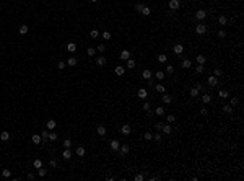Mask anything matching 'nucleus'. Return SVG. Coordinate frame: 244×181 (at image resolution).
<instances>
[{
	"label": "nucleus",
	"mask_w": 244,
	"mask_h": 181,
	"mask_svg": "<svg viewBox=\"0 0 244 181\" xmlns=\"http://www.w3.org/2000/svg\"><path fill=\"white\" fill-rule=\"evenodd\" d=\"M195 33H197V34H205V33H207V26L203 23L195 25Z\"/></svg>",
	"instance_id": "1"
},
{
	"label": "nucleus",
	"mask_w": 244,
	"mask_h": 181,
	"mask_svg": "<svg viewBox=\"0 0 244 181\" xmlns=\"http://www.w3.org/2000/svg\"><path fill=\"white\" fill-rule=\"evenodd\" d=\"M173 52H174L176 55H181L182 52H184V46H182L181 43H177V44H174V47H173Z\"/></svg>",
	"instance_id": "2"
},
{
	"label": "nucleus",
	"mask_w": 244,
	"mask_h": 181,
	"mask_svg": "<svg viewBox=\"0 0 244 181\" xmlns=\"http://www.w3.org/2000/svg\"><path fill=\"white\" fill-rule=\"evenodd\" d=\"M130 132H132V129H130L129 124H124V126L120 127V134L122 135H130Z\"/></svg>",
	"instance_id": "3"
},
{
	"label": "nucleus",
	"mask_w": 244,
	"mask_h": 181,
	"mask_svg": "<svg viewBox=\"0 0 244 181\" xmlns=\"http://www.w3.org/2000/svg\"><path fill=\"white\" fill-rule=\"evenodd\" d=\"M181 7V2L179 0H169V8L171 10H177Z\"/></svg>",
	"instance_id": "4"
},
{
	"label": "nucleus",
	"mask_w": 244,
	"mask_h": 181,
	"mask_svg": "<svg viewBox=\"0 0 244 181\" xmlns=\"http://www.w3.org/2000/svg\"><path fill=\"white\" fill-rule=\"evenodd\" d=\"M195 18H197V20H203V18H207V12L205 10H197V12H195Z\"/></svg>",
	"instance_id": "5"
},
{
	"label": "nucleus",
	"mask_w": 244,
	"mask_h": 181,
	"mask_svg": "<svg viewBox=\"0 0 244 181\" xmlns=\"http://www.w3.org/2000/svg\"><path fill=\"white\" fill-rule=\"evenodd\" d=\"M46 127H47V129H49V130H54L55 127H57V122H55L54 119H49V121L46 122Z\"/></svg>",
	"instance_id": "6"
},
{
	"label": "nucleus",
	"mask_w": 244,
	"mask_h": 181,
	"mask_svg": "<svg viewBox=\"0 0 244 181\" xmlns=\"http://www.w3.org/2000/svg\"><path fill=\"white\" fill-rule=\"evenodd\" d=\"M208 85H210V87H217V85H218V77H215V75L208 77Z\"/></svg>",
	"instance_id": "7"
},
{
	"label": "nucleus",
	"mask_w": 244,
	"mask_h": 181,
	"mask_svg": "<svg viewBox=\"0 0 244 181\" xmlns=\"http://www.w3.org/2000/svg\"><path fill=\"white\" fill-rule=\"evenodd\" d=\"M31 140H33V144H36V145H39V144H43V137H41L39 134H34V135L31 137Z\"/></svg>",
	"instance_id": "8"
},
{
	"label": "nucleus",
	"mask_w": 244,
	"mask_h": 181,
	"mask_svg": "<svg viewBox=\"0 0 244 181\" xmlns=\"http://www.w3.org/2000/svg\"><path fill=\"white\" fill-rule=\"evenodd\" d=\"M109 147H111V150H119V147H120V142H117V140H111L109 142Z\"/></svg>",
	"instance_id": "9"
},
{
	"label": "nucleus",
	"mask_w": 244,
	"mask_h": 181,
	"mask_svg": "<svg viewBox=\"0 0 244 181\" xmlns=\"http://www.w3.org/2000/svg\"><path fill=\"white\" fill-rule=\"evenodd\" d=\"M137 95H138V98H142V100H145L148 96V91L145 90V88H140L138 91H137Z\"/></svg>",
	"instance_id": "10"
},
{
	"label": "nucleus",
	"mask_w": 244,
	"mask_h": 181,
	"mask_svg": "<svg viewBox=\"0 0 244 181\" xmlns=\"http://www.w3.org/2000/svg\"><path fill=\"white\" fill-rule=\"evenodd\" d=\"M195 60H197V64H200V65H203V64L207 62V57L203 54H199L197 57H195Z\"/></svg>",
	"instance_id": "11"
},
{
	"label": "nucleus",
	"mask_w": 244,
	"mask_h": 181,
	"mask_svg": "<svg viewBox=\"0 0 244 181\" xmlns=\"http://www.w3.org/2000/svg\"><path fill=\"white\" fill-rule=\"evenodd\" d=\"M120 59H122V60H127V59H130V51H127V49H124V51L120 52Z\"/></svg>",
	"instance_id": "12"
},
{
	"label": "nucleus",
	"mask_w": 244,
	"mask_h": 181,
	"mask_svg": "<svg viewBox=\"0 0 244 181\" xmlns=\"http://www.w3.org/2000/svg\"><path fill=\"white\" fill-rule=\"evenodd\" d=\"M77 64H78L77 57H68V60H67V65H68V67H75Z\"/></svg>",
	"instance_id": "13"
},
{
	"label": "nucleus",
	"mask_w": 244,
	"mask_h": 181,
	"mask_svg": "<svg viewBox=\"0 0 244 181\" xmlns=\"http://www.w3.org/2000/svg\"><path fill=\"white\" fill-rule=\"evenodd\" d=\"M161 132H163V134H171V132H173V127H171V124H164V126H163V129H161Z\"/></svg>",
	"instance_id": "14"
},
{
	"label": "nucleus",
	"mask_w": 244,
	"mask_h": 181,
	"mask_svg": "<svg viewBox=\"0 0 244 181\" xmlns=\"http://www.w3.org/2000/svg\"><path fill=\"white\" fill-rule=\"evenodd\" d=\"M96 65H99V67L106 65V57H104V55H99V57L96 59Z\"/></svg>",
	"instance_id": "15"
},
{
	"label": "nucleus",
	"mask_w": 244,
	"mask_h": 181,
	"mask_svg": "<svg viewBox=\"0 0 244 181\" xmlns=\"http://www.w3.org/2000/svg\"><path fill=\"white\" fill-rule=\"evenodd\" d=\"M96 132H98V135H101V137H104V135H106V132H108V130H106V127H104V126H98Z\"/></svg>",
	"instance_id": "16"
},
{
	"label": "nucleus",
	"mask_w": 244,
	"mask_h": 181,
	"mask_svg": "<svg viewBox=\"0 0 244 181\" xmlns=\"http://www.w3.org/2000/svg\"><path fill=\"white\" fill-rule=\"evenodd\" d=\"M119 150H120V154H122V155H125V154H129L130 147H129V144H124V145H120V147H119Z\"/></svg>",
	"instance_id": "17"
},
{
	"label": "nucleus",
	"mask_w": 244,
	"mask_h": 181,
	"mask_svg": "<svg viewBox=\"0 0 244 181\" xmlns=\"http://www.w3.org/2000/svg\"><path fill=\"white\" fill-rule=\"evenodd\" d=\"M62 157H64V160H70V158H72V152H70V149H64Z\"/></svg>",
	"instance_id": "18"
},
{
	"label": "nucleus",
	"mask_w": 244,
	"mask_h": 181,
	"mask_svg": "<svg viewBox=\"0 0 244 181\" xmlns=\"http://www.w3.org/2000/svg\"><path fill=\"white\" fill-rule=\"evenodd\" d=\"M8 139H10V134H8L7 130H2L0 132V140H3V142H7Z\"/></svg>",
	"instance_id": "19"
},
{
	"label": "nucleus",
	"mask_w": 244,
	"mask_h": 181,
	"mask_svg": "<svg viewBox=\"0 0 244 181\" xmlns=\"http://www.w3.org/2000/svg\"><path fill=\"white\" fill-rule=\"evenodd\" d=\"M181 67L182 69H190V67H192V62H190L189 59H184V60H182V64H181Z\"/></svg>",
	"instance_id": "20"
},
{
	"label": "nucleus",
	"mask_w": 244,
	"mask_h": 181,
	"mask_svg": "<svg viewBox=\"0 0 244 181\" xmlns=\"http://www.w3.org/2000/svg\"><path fill=\"white\" fill-rule=\"evenodd\" d=\"M41 137H43V144H44V142H47V140H49V129L43 130V132H41Z\"/></svg>",
	"instance_id": "21"
},
{
	"label": "nucleus",
	"mask_w": 244,
	"mask_h": 181,
	"mask_svg": "<svg viewBox=\"0 0 244 181\" xmlns=\"http://www.w3.org/2000/svg\"><path fill=\"white\" fill-rule=\"evenodd\" d=\"M114 72H116V75H119V77H120V75H124V72H125V69H124V67H122V65H117V67H116V69H114Z\"/></svg>",
	"instance_id": "22"
},
{
	"label": "nucleus",
	"mask_w": 244,
	"mask_h": 181,
	"mask_svg": "<svg viewBox=\"0 0 244 181\" xmlns=\"http://www.w3.org/2000/svg\"><path fill=\"white\" fill-rule=\"evenodd\" d=\"M142 77H143L145 80H150V78H151V70H148V69H145V70L142 72Z\"/></svg>",
	"instance_id": "23"
},
{
	"label": "nucleus",
	"mask_w": 244,
	"mask_h": 181,
	"mask_svg": "<svg viewBox=\"0 0 244 181\" xmlns=\"http://www.w3.org/2000/svg\"><path fill=\"white\" fill-rule=\"evenodd\" d=\"M218 23H220L221 26H225V25L228 23V18H226L225 15H220V16H218Z\"/></svg>",
	"instance_id": "24"
},
{
	"label": "nucleus",
	"mask_w": 244,
	"mask_h": 181,
	"mask_svg": "<svg viewBox=\"0 0 244 181\" xmlns=\"http://www.w3.org/2000/svg\"><path fill=\"white\" fill-rule=\"evenodd\" d=\"M67 51H68V52H75V51H77V44H75V43H68V44H67Z\"/></svg>",
	"instance_id": "25"
},
{
	"label": "nucleus",
	"mask_w": 244,
	"mask_h": 181,
	"mask_svg": "<svg viewBox=\"0 0 244 181\" xmlns=\"http://www.w3.org/2000/svg\"><path fill=\"white\" fill-rule=\"evenodd\" d=\"M135 67H137L135 60L132 59V57H130V59H127V69H135Z\"/></svg>",
	"instance_id": "26"
},
{
	"label": "nucleus",
	"mask_w": 244,
	"mask_h": 181,
	"mask_svg": "<svg viewBox=\"0 0 244 181\" xmlns=\"http://www.w3.org/2000/svg\"><path fill=\"white\" fill-rule=\"evenodd\" d=\"M86 54H88V57H94V55H96V49H94V47H88V49H86Z\"/></svg>",
	"instance_id": "27"
},
{
	"label": "nucleus",
	"mask_w": 244,
	"mask_h": 181,
	"mask_svg": "<svg viewBox=\"0 0 244 181\" xmlns=\"http://www.w3.org/2000/svg\"><path fill=\"white\" fill-rule=\"evenodd\" d=\"M33 166H34L36 170H38V168H41V166H43V160H41V158H36V160L33 161Z\"/></svg>",
	"instance_id": "28"
},
{
	"label": "nucleus",
	"mask_w": 244,
	"mask_h": 181,
	"mask_svg": "<svg viewBox=\"0 0 244 181\" xmlns=\"http://www.w3.org/2000/svg\"><path fill=\"white\" fill-rule=\"evenodd\" d=\"M28 31H29V26H26V25H21V26H20V34H26Z\"/></svg>",
	"instance_id": "29"
},
{
	"label": "nucleus",
	"mask_w": 244,
	"mask_h": 181,
	"mask_svg": "<svg viewBox=\"0 0 244 181\" xmlns=\"http://www.w3.org/2000/svg\"><path fill=\"white\" fill-rule=\"evenodd\" d=\"M223 111H225L226 114H231L233 113V106L231 104H223Z\"/></svg>",
	"instance_id": "30"
},
{
	"label": "nucleus",
	"mask_w": 244,
	"mask_h": 181,
	"mask_svg": "<svg viewBox=\"0 0 244 181\" xmlns=\"http://www.w3.org/2000/svg\"><path fill=\"white\" fill-rule=\"evenodd\" d=\"M173 101V98H171L169 95H166V93H163V103H166V104H169V103Z\"/></svg>",
	"instance_id": "31"
},
{
	"label": "nucleus",
	"mask_w": 244,
	"mask_h": 181,
	"mask_svg": "<svg viewBox=\"0 0 244 181\" xmlns=\"http://www.w3.org/2000/svg\"><path fill=\"white\" fill-rule=\"evenodd\" d=\"M199 91H200V90H197L195 87H192V88H190V96H192V98H197V96H199Z\"/></svg>",
	"instance_id": "32"
},
{
	"label": "nucleus",
	"mask_w": 244,
	"mask_h": 181,
	"mask_svg": "<svg viewBox=\"0 0 244 181\" xmlns=\"http://www.w3.org/2000/svg\"><path fill=\"white\" fill-rule=\"evenodd\" d=\"M218 96H220V98H228V96H229V91L220 90V91H218Z\"/></svg>",
	"instance_id": "33"
},
{
	"label": "nucleus",
	"mask_w": 244,
	"mask_h": 181,
	"mask_svg": "<svg viewBox=\"0 0 244 181\" xmlns=\"http://www.w3.org/2000/svg\"><path fill=\"white\" fill-rule=\"evenodd\" d=\"M202 101H203V103H210V101H212V95H210V93H205L203 96H202Z\"/></svg>",
	"instance_id": "34"
},
{
	"label": "nucleus",
	"mask_w": 244,
	"mask_h": 181,
	"mask_svg": "<svg viewBox=\"0 0 244 181\" xmlns=\"http://www.w3.org/2000/svg\"><path fill=\"white\" fill-rule=\"evenodd\" d=\"M57 139H59V135L55 134L54 130H52V132H49V140H50V142H55Z\"/></svg>",
	"instance_id": "35"
},
{
	"label": "nucleus",
	"mask_w": 244,
	"mask_h": 181,
	"mask_svg": "<svg viewBox=\"0 0 244 181\" xmlns=\"http://www.w3.org/2000/svg\"><path fill=\"white\" fill-rule=\"evenodd\" d=\"M166 121H168V124H173V122L176 121V116H174V114H168V116H166Z\"/></svg>",
	"instance_id": "36"
},
{
	"label": "nucleus",
	"mask_w": 244,
	"mask_h": 181,
	"mask_svg": "<svg viewBox=\"0 0 244 181\" xmlns=\"http://www.w3.org/2000/svg\"><path fill=\"white\" fill-rule=\"evenodd\" d=\"M77 155L78 157H85V149L83 147H77Z\"/></svg>",
	"instance_id": "37"
},
{
	"label": "nucleus",
	"mask_w": 244,
	"mask_h": 181,
	"mask_svg": "<svg viewBox=\"0 0 244 181\" xmlns=\"http://www.w3.org/2000/svg\"><path fill=\"white\" fill-rule=\"evenodd\" d=\"M2 176H3V178H10V176H12V171H10V170H7V168L2 170Z\"/></svg>",
	"instance_id": "38"
},
{
	"label": "nucleus",
	"mask_w": 244,
	"mask_h": 181,
	"mask_svg": "<svg viewBox=\"0 0 244 181\" xmlns=\"http://www.w3.org/2000/svg\"><path fill=\"white\" fill-rule=\"evenodd\" d=\"M38 173H39V176L43 178V176H46V175H47V170H46V168H43V166H41V168H38Z\"/></svg>",
	"instance_id": "39"
},
{
	"label": "nucleus",
	"mask_w": 244,
	"mask_h": 181,
	"mask_svg": "<svg viewBox=\"0 0 244 181\" xmlns=\"http://www.w3.org/2000/svg\"><path fill=\"white\" fill-rule=\"evenodd\" d=\"M140 13H142V15H143V16H148V15H150V8H148V7H143V8H142V12H140Z\"/></svg>",
	"instance_id": "40"
},
{
	"label": "nucleus",
	"mask_w": 244,
	"mask_h": 181,
	"mask_svg": "<svg viewBox=\"0 0 244 181\" xmlns=\"http://www.w3.org/2000/svg\"><path fill=\"white\" fill-rule=\"evenodd\" d=\"M166 59H168V57H166V54H159V55H158V62H161V64H164V62H166Z\"/></svg>",
	"instance_id": "41"
},
{
	"label": "nucleus",
	"mask_w": 244,
	"mask_h": 181,
	"mask_svg": "<svg viewBox=\"0 0 244 181\" xmlns=\"http://www.w3.org/2000/svg\"><path fill=\"white\" fill-rule=\"evenodd\" d=\"M156 80H164V72H161V70L156 72Z\"/></svg>",
	"instance_id": "42"
},
{
	"label": "nucleus",
	"mask_w": 244,
	"mask_h": 181,
	"mask_svg": "<svg viewBox=\"0 0 244 181\" xmlns=\"http://www.w3.org/2000/svg\"><path fill=\"white\" fill-rule=\"evenodd\" d=\"M155 90L158 91V93H164V91H166V88L163 87V85H156V87H155Z\"/></svg>",
	"instance_id": "43"
},
{
	"label": "nucleus",
	"mask_w": 244,
	"mask_h": 181,
	"mask_svg": "<svg viewBox=\"0 0 244 181\" xmlns=\"http://www.w3.org/2000/svg\"><path fill=\"white\" fill-rule=\"evenodd\" d=\"M155 113L158 114V116H163V114H164V108H163V106H158V108H156V111H155Z\"/></svg>",
	"instance_id": "44"
},
{
	"label": "nucleus",
	"mask_w": 244,
	"mask_h": 181,
	"mask_svg": "<svg viewBox=\"0 0 244 181\" xmlns=\"http://www.w3.org/2000/svg\"><path fill=\"white\" fill-rule=\"evenodd\" d=\"M161 139H163V135L159 134V132H156V134L153 135V140H155V142H161Z\"/></svg>",
	"instance_id": "45"
},
{
	"label": "nucleus",
	"mask_w": 244,
	"mask_h": 181,
	"mask_svg": "<svg viewBox=\"0 0 244 181\" xmlns=\"http://www.w3.org/2000/svg\"><path fill=\"white\" fill-rule=\"evenodd\" d=\"M70 145H72V140H70V139H65V140H64V149H70Z\"/></svg>",
	"instance_id": "46"
},
{
	"label": "nucleus",
	"mask_w": 244,
	"mask_h": 181,
	"mask_svg": "<svg viewBox=\"0 0 244 181\" xmlns=\"http://www.w3.org/2000/svg\"><path fill=\"white\" fill-rule=\"evenodd\" d=\"M166 74H168V75L174 74V67H173V65H166Z\"/></svg>",
	"instance_id": "47"
},
{
	"label": "nucleus",
	"mask_w": 244,
	"mask_h": 181,
	"mask_svg": "<svg viewBox=\"0 0 244 181\" xmlns=\"http://www.w3.org/2000/svg\"><path fill=\"white\" fill-rule=\"evenodd\" d=\"M65 65H67V64L64 62V60H60V62L57 64V69H59V70H64V69H65Z\"/></svg>",
	"instance_id": "48"
},
{
	"label": "nucleus",
	"mask_w": 244,
	"mask_h": 181,
	"mask_svg": "<svg viewBox=\"0 0 244 181\" xmlns=\"http://www.w3.org/2000/svg\"><path fill=\"white\" fill-rule=\"evenodd\" d=\"M218 38H220V39L226 38V31H225V29H220V31H218Z\"/></svg>",
	"instance_id": "49"
},
{
	"label": "nucleus",
	"mask_w": 244,
	"mask_h": 181,
	"mask_svg": "<svg viewBox=\"0 0 244 181\" xmlns=\"http://www.w3.org/2000/svg\"><path fill=\"white\" fill-rule=\"evenodd\" d=\"M238 103H239V100H238V98H234V96H233V98H231V101H229V104H231V106L234 108V106H236V104H238Z\"/></svg>",
	"instance_id": "50"
},
{
	"label": "nucleus",
	"mask_w": 244,
	"mask_h": 181,
	"mask_svg": "<svg viewBox=\"0 0 244 181\" xmlns=\"http://www.w3.org/2000/svg\"><path fill=\"white\" fill-rule=\"evenodd\" d=\"M195 72H197V74H202V72H203V65L197 64V65H195Z\"/></svg>",
	"instance_id": "51"
},
{
	"label": "nucleus",
	"mask_w": 244,
	"mask_h": 181,
	"mask_svg": "<svg viewBox=\"0 0 244 181\" xmlns=\"http://www.w3.org/2000/svg\"><path fill=\"white\" fill-rule=\"evenodd\" d=\"M143 139H145V140H151V139H153V134H151V132H145Z\"/></svg>",
	"instance_id": "52"
},
{
	"label": "nucleus",
	"mask_w": 244,
	"mask_h": 181,
	"mask_svg": "<svg viewBox=\"0 0 244 181\" xmlns=\"http://www.w3.org/2000/svg\"><path fill=\"white\" fill-rule=\"evenodd\" d=\"M143 109H145V111H150V109H151V103L145 101V103H143Z\"/></svg>",
	"instance_id": "53"
},
{
	"label": "nucleus",
	"mask_w": 244,
	"mask_h": 181,
	"mask_svg": "<svg viewBox=\"0 0 244 181\" xmlns=\"http://www.w3.org/2000/svg\"><path fill=\"white\" fill-rule=\"evenodd\" d=\"M89 34H91V38H98V36H99V33H98V29H91V33H89Z\"/></svg>",
	"instance_id": "54"
},
{
	"label": "nucleus",
	"mask_w": 244,
	"mask_h": 181,
	"mask_svg": "<svg viewBox=\"0 0 244 181\" xmlns=\"http://www.w3.org/2000/svg\"><path fill=\"white\" fill-rule=\"evenodd\" d=\"M133 180H135V181H143L145 176H143V175H135V178H133Z\"/></svg>",
	"instance_id": "55"
},
{
	"label": "nucleus",
	"mask_w": 244,
	"mask_h": 181,
	"mask_svg": "<svg viewBox=\"0 0 244 181\" xmlns=\"http://www.w3.org/2000/svg\"><path fill=\"white\" fill-rule=\"evenodd\" d=\"M103 38H104V39H111V33L104 31V33H103Z\"/></svg>",
	"instance_id": "56"
},
{
	"label": "nucleus",
	"mask_w": 244,
	"mask_h": 181,
	"mask_svg": "<svg viewBox=\"0 0 244 181\" xmlns=\"http://www.w3.org/2000/svg\"><path fill=\"white\" fill-rule=\"evenodd\" d=\"M163 126H164V124H163V122H156V124H155V127H156V130H161V129H163Z\"/></svg>",
	"instance_id": "57"
},
{
	"label": "nucleus",
	"mask_w": 244,
	"mask_h": 181,
	"mask_svg": "<svg viewBox=\"0 0 244 181\" xmlns=\"http://www.w3.org/2000/svg\"><path fill=\"white\" fill-rule=\"evenodd\" d=\"M221 74H223V72H221V69H220V67H217V69H215V77H220Z\"/></svg>",
	"instance_id": "58"
},
{
	"label": "nucleus",
	"mask_w": 244,
	"mask_h": 181,
	"mask_svg": "<svg viewBox=\"0 0 244 181\" xmlns=\"http://www.w3.org/2000/svg\"><path fill=\"white\" fill-rule=\"evenodd\" d=\"M200 114H202V116H207V114H208V109H207V108H202V109H200Z\"/></svg>",
	"instance_id": "59"
},
{
	"label": "nucleus",
	"mask_w": 244,
	"mask_h": 181,
	"mask_svg": "<svg viewBox=\"0 0 244 181\" xmlns=\"http://www.w3.org/2000/svg\"><path fill=\"white\" fill-rule=\"evenodd\" d=\"M142 8H143V5H142V3H137V7H135V10H137V12H142Z\"/></svg>",
	"instance_id": "60"
},
{
	"label": "nucleus",
	"mask_w": 244,
	"mask_h": 181,
	"mask_svg": "<svg viewBox=\"0 0 244 181\" xmlns=\"http://www.w3.org/2000/svg\"><path fill=\"white\" fill-rule=\"evenodd\" d=\"M104 49H106L104 44H99V46H98V51H99V52H104Z\"/></svg>",
	"instance_id": "61"
},
{
	"label": "nucleus",
	"mask_w": 244,
	"mask_h": 181,
	"mask_svg": "<svg viewBox=\"0 0 244 181\" xmlns=\"http://www.w3.org/2000/svg\"><path fill=\"white\" fill-rule=\"evenodd\" d=\"M50 166H52V168H55V166H57V161H55V160H50Z\"/></svg>",
	"instance_id": "62"
},
{
	"label": "nucleus",
	"mask_w": 244,
	"mask_h": 181,
	"mask_svg": "<svg viewBox=\"0 0 244 181\" xmlns=\"http://www.w3.org/2000/svg\"><path fill=\"white\" fill-rule=\"evenodd\" d=\"M195 88H197V90H203V85H202V83H197V85H195Z\"/></svg>",
	"instance_id": "63"
},
{
	"label": "nucleus",
	"mask_w": 244,
	"mask_h": 181,
	"mask_svg": "<svg viewBox=\"0 0 244 181\" xmlns=\"http://www.w3.org/2000/svg\"><path fill=\"white\" fill-rule=\"evenodd\" d=\"M89 2H91V3H94V2H98V0H89Z\"/></svg>",
	"instance_id": "64"
}]
</instances>
